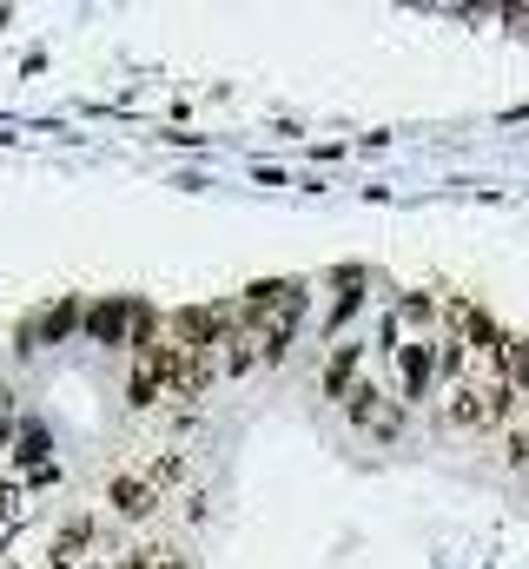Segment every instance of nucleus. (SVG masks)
Returning a JSON list of instances; mask_svg holds the SVG:
<instances>
[{
	"label": "nucleus",
	"instance_id": "obj_1",
	"mask_svg": "<svg viewBox=\"0 0 529 569\" xmlns=\"http://www.w3.org/2000/svg\"><path fill=\"white\" fill-rule=\"evenodd\" d=\"M517 398H523V391H510L503 378H483V385L463 378V385H450V398H443L437 418H443L450 430H497V425L517 418Z\"/></svg>",
	"mask_w": 529,
	"mask_h": 569
},
{
	"label": "nucleus",
	"instance_id": "obj_2",
	"mask_svg": "<svg viewBox=\"0 0 529 569\" xmlns=\"http://www.w3.org/2000/svg\"><path fill=\"white\" fill-rule=\"evenodd\" d=\"M345 418L365 430V437H378V443H391L397 430H403V405H397L391 391H378V385H358L351 398H345Z\"/></svg>",
	"mask_w": 529,
	"mask_h": 569
},
{
	"label": "nucleus",
	"instance_id": "obj_3",
	"mask_svg": "<svg viewBox=\"0 0 529 569\" xmlns=\"http://www.w3.org/2000/svg\"><path fill=\"white\" fill-rule=\"evenodd\" d=\"M391 365H397V405L430 398V378H437V338H410V345H397Z\"/></svg>",
	"mask_w": 529,
	"mask_h": 569
},
{
	"label": "nucleus",
	"instance_id": "obj_4",
	"mask_svg": "<svg viewBox=\"0 0 529 569\" xmlns=\"http://www.w3.org/2000/svg\"><path fill=\"white\" fill-rule=\"evenodd\" d=\"M107 510L127 517V523H146V517L159 510V490H152L146 477H132V470H113V477H107Z\"/></svg>",
	"mask_w": 529,
	"mask_h": 569
},
{
	"label": "nucleus",
	"instance_id": "obj_5",
	"mask_svg": "<svg viewBox=\"0 0 529 569\" xmlns=\"http://www.w3.org/2000/svg\"><path fill=\"white\" fill-rule=\"evenodd\" d=\"M358 365H365V345H331V358H325V371H318V391H325L331 405H345V398L365 385Z\"/></svg>",
	"mask_w": 529,
	"mask_h": 569
},
{
	"label": "nucleus",
	"instance_id": "obj_6",
	"mask_svg": "<svg viewBox=\"0 0 529 569\" xmlns=\"http://www.w3.org/2000/svg\"><path fill=\"white\" fill-rule=\"evenodd\" d=\"M87 550H93V517L80 510V517H67V523L53 530V543H47V569H87Z\"/></svg>",
	"mask_w": 529,
	"mask_h": 569
},
{
	"label": "nucleus",
	"instance_id": "obj_7",
	"mask_svg": "<svg viewBox=\"0 0 529 569\" xmlns=\"http://www.w3.org/2000/svg\"><path fill=\"white\" fill-rule=\"evenodd\" d=\"M132 325H139V305H127V298H107V305L87 311V331L100 345H132Z\"/></svg>",
	"mask_w": 529,
	"mask_h": 569
},
{
	"label": "nucleus",
	"instance_id": "obj_8",
	"mask_svg": "<svg viewBox=\"0 0 529 569\" xmlns=\"http://www.w3.org/2000/svg\"><path fill=\"white\" fill-rule=\"evenodd\" d=\"M259 365H264L259 331H232V338H226V351H219V371H226V378H252Z\"/></svg>",
	"mask_w": 529,
	"mask_h": 569
},
{
	"label": "nucleus",
	"instance_id": "obj_9",
	"mask_svg": "<svg viewBox=\"0 0 529 569\" xmlns=\"http://www.w3.org/2000/svg\"><path fill=\"white\" fill-rule=\"evenodd\" d=\"M127 405H132V411H152V405H166V378H159V365H152V358H132Z\"/></svg>",
	"mask_w": 529,
	"mask_h": 569
},
{
	"label": "nucleus",
	"instance_id": "obj_10",
	"mask_svg": "<svg viewBox=\"0 0 529 569\" xmlns=\"http://www.w3.org/2000/svg\"><path fill=\"white\" fill-rule=\"evenodd\" d=\"M338 284H345V291H338V298H331V311H325V338H331V331H345V325L358 318V305H365V272H338Z\"/></svg>",
	"mask_w": 529,
	"mask_h": 569
},
{
	"label": "nucleus",
	"instance_id": "obj_11",
	"mask_svg": "<svg viewBox=\"0 0 529 569\" xmlns=\"http://www.w3.org/2000/svg\"><path fill=\"white\" fill-rule=\"evenodd\" d=\"M437 311H443V305H437L430 291H403L391 318H397V331H403V325H410V331H423V325H437Z\"/></svg>",
	"mask_w": 529,
	"mask_h": 569
},
{
	"label": "nucleus",
	"instance_id": "obj_12",
	"mask_svg": "<svg viewBox=\"0 0 529 569\" xmlns=\"http://www.w3.org/2000/svg\"><path fill=\"white\" fill-rule=\"evenodd\" d=\"M20 517H27V490L20 477H0V530H20Z\"/></svg>",
	"mask_w": 529,
	"mask_h": 569
},
{
	"label": "nucleus",
	"instance_id": "obj_13",
	"mask_svg": "<svg viewBox=\"0 0 529 569\" xmlns=\"http://www.w3.org/2000/svg\"><path fill=\"white\" fill-rule=\"evenodd\" d=\"M120 569H186V563H179L166 543H139V550H127V557H120Z\"/></svg>",
	"mask_w": 529,
	"mask_h": 569
},
{
	"label": "nucleus",
	"instance_id": "obj_14",
	"mask_svg": "<svg viewBox=\"0 0 529 569\" xmlns=\"http://www.w3.org/2000/svg\"><path fill=\"white\" fill-rule=\"evenodd\" d=\"M179 477H186V457H179V450H159V457H152V470H146V483H152V490H172Z\"/></svg>",
	"mask_w": 529,
	"mask_h": 569
},
{
	"label": "nucleus",
	"instance_id": "obj_15",
	"mask_svg": "<svg viewBox=\"0 0 529 569\" xmlns=\"http://www.w3.org/2000/svg\"><path fill=\"white\" fill-rule=\"evenodd\" d=\"M80 318H87V311H80V298H60V305H53V311H47V331H53V338H60V331H73V325H80Z\"/></svg>",
	"mask_w": 529,
	"mask_h": 569
},
{
	"label": "nucleus",
	"instance_id": "obj_16",
	"mask_svg": "<svg viewBox=\"0 0 529 569\" xmlns=\"http://www.w3.org/2000/svg\"><path fill=\"white\" fill-rule=\"evenodd\" d=\"M7 537H13V530H0V550H7Z\"/></svg>",
	"mask_w": 529,
	"mask_h": 569
},
{
	"label": "nucleus",
	"instance_id": "obj_17",
	"mask_svg": "<svg viewBox=\"0 0 529 569\" xmlns=\"http://www.w3.org/2000/svg\"><path fill=\"white\" fill-rule=\"evenodd\" d=\"M87 569H107V563H87Z\"/></svg>",
	"mask_w": 529,
	"mask_h": 569
},
{
	"label": "nucleus",
	"instance_id": "obj_18",
	"mask_svg": "<svg viewBox=\"0 0 529 569\" xmlns=\"http://www.w3.org/2000/svg\"><path fill=\"white\" fill-rule=\"evenodd\" d=\"M0 569H13V563H0Z\"/></svg>",
	"mask_w": 529,
	"mask_h": 569
}]
</instances>
